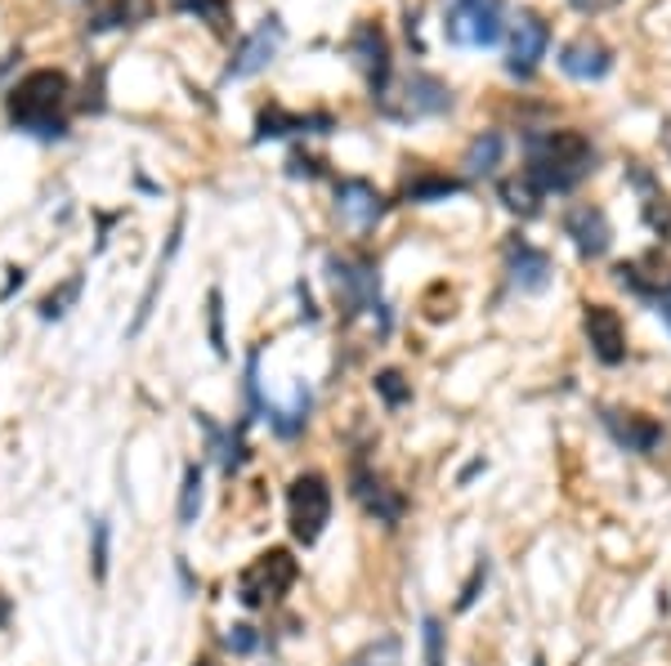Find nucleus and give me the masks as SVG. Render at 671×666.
Listing matches in <instances>:
<instances>
[{
    "mask_svg": "<svg viewBox=\"0 0 671 666\" xmlns=\"http://www.w3.org/2000/svg\"><path fill=\"white\" fill-rule=\"evenodd\" d=\"M523 148H529L523 179L538 193H568V188H578L596 170V148L578 130H533L523 139Z\"/></svg>",
    "mask_w": 671,
    "mask_h": 666,
    "instance_id": "obj_1",
    "label": "nucleus"
},
{
    "mask_svg": "<svg viewBox=\"0 0 671 666\" xmlns=\"http://www.w3.org/2000/svg\"><path fill=\"white\" fill-rule=\"evenodd\" d=\"M63 104H68V76L40 68L32 76H23L10 94V117L19 130L40 134V139H59L68 130L63 121Z\"/></svg>",
    "mask_w": 671,
    "mask_h": 666,
    "instance_id": "obj_2",
    "label": "nucleus"
},
{
    "mask_svg": "<svg viewBox=\"0 0 671 666\" xmlns=\"http://www.w3.org/2000/svg\"><path fill=\"white\" fill-rule=\"evenodd\" d=\"M444 36L461 50H484L506 36L502 0H444Z\"/></svg>",
    "mask_w": 671,
    "mask_h": 666,
    "instance_id": "obj_3",
    "label": "nucleus"
},
{
    "mask_svg": "<svg viewBox=\"0 0 671 666\" xmlns=\"http://www.w3.org/2000/svg\"><path fill=\"white\" fill-rule=\"evenodd\" d=\"M296 582V559L292 550H264L243 578H237V599L247 608H264L278 595H286V586Z\"/></svg>",
    "mask_w": 671,
    "mask_h": 666,
    "instance_id": "obj_4",
    "label": "nucleus"
},
{
    "mask_svg": "<svg viewBox=\"0 0 671 666\" xmlns=\"http://www.w3.org/2000/svg\"><path fill=\"white\" fill-rule=\"evenodd\" d=\"M286 510H292L296 542L314 546L327 528V519H331V488H327L322 474H301V479L292 484V492H286Z\"/></svg>",
    "mask_w": 671,
    "mask_h": 666,
    "instance_id": "obj_5",
    "label": "nucleus"
},
{
    "mask_svg": "<svg viewBox=\"0 0 671 666\" xmlns=\"http://www.w3.org/2000/svg\"><path fill=\"white\" fill-rule=\"evenodd\" d=\"M380 108H386L390 117H403V121H421V117H439L452 108V90L429 76V72H412L403 76L399 94H390V99H380Z\"/></svg>",
    "mask_w": 671,
    "mask_h": 666,
    "instance_id": "obj_6",
    "label": "nucleus"
},
{
    "mask_svg": "<svg viewBox=\"0 0 671 666\" xmlns=\"http://www.w3.org/2000/svg\"><path fill=\"white\" fill-rule=\"evenodd\" d=\"M546 45H551V27L542 14L533 10H523L515 23H510V50H506V72L519 76V81H529L542 59H546Z\"/></svg>",
    "mask_w": 671,
    "mask_h": 666,
    "instance_id": "obj_7",
    "label": "nucleus"
},
{
    "mask_svg": "<svg viewBox=\"0 0 671 666\" xmlns=\"http://www.w3.org/2000/svg\"><path fill=\"white\" fill-rule=\"evenodd\" d=\"M327 273H331V287H336V296H341L345 313H358V309H380V300H376V273H372V264L331 255V260H327Z\"/></svg>",
    "mask_w": 671,
    "mask_h": 666,
    "instance_id": "obj_8",
    "label": "nucleus"
},
{
    "mask_svg": "<svg viewBox=\"0 0 671 666\" xmlns=\"http://www.w3.org/2000/svg\"><path fill=\"white\" fill-rule=\"evenodd\" d=\"M350 55L358 59V68L367 72V85H372V99L380 104L390 94V45H386V32L363 23L350 40Z\"/></svg>",
    "mask_w": 671,
    "mask_h": 666,
    "instance_id": "obj_9",
    "label": "nucleus"
},
{
    "mask_svg": "<svg viewBox=\"0 0 671 666\" xmlns=\"http://www.w3.org/2000/svg\"><path fill=\"white\" fill-rule=\"evenodd\" d=\"M582 326H587L591 354H596L600 362L617 367L622 358H627V326H622L617 309H609V305H587V318H582Z\"/></svg>",
    "mask_w": 671,
    "mask_h": 666,
    "instance_id": "obj_10",
    "label": "nucleus"
},
{
    "mask_svg": "<svg viewBox=\"0 0 671 666\" xmlns=\"http://www.w3.org/2000/svg\"><path fill=\"white\" fill-rule=\"evenodd\" d=\"M560 68L568 76H578V81H600L613 68V50L596 36H578V40H568L560 50Z\"/></svg>",
    "mask_w": 671,
    "mask_h": 666,
    "instance_id": "obj_11",
    "label": "nucleus"
},
{
    "mask_svg": "<svg viewBox=\"0 0 671 666\" xmlns=\"http://www.w3.org/2000/svg\"><path fill=\"white\" fill-rule=\"evenodd\" d=\"M564 233L573 237V247H578L587 260L604 255V251H609V237H613L600 206H573V211L564 215Z\"/></svg>",
    "mask_w": 671,
    "mask_h": 666,
    "instance_id": "obj_12",
    "label": "nucleus"
},
{
    "mask_svg": "<svg viewBox=\"0 0 671 666\" xmlns=\"http://www.w3.org/2000/svg\"><path fill=\"white\" fill-rule=\"evenodd\" d=\"M336 206H341V215L354 228H372L380 219V211H386V198H380L367 179H341L336 183Z\"/></svg>",
    "mask_w": 671,
    "mask_h": 666,
    "instance_id": "obj_13",
    "label": "nucleus"
},
{
    "mask_svg": "<svg viewBox=\"0 0 671 666\" xmlns=\"http://www.w3.org/2000/svg\"><path fill=\"white\" fill-rule=\"evenodd\" d=\"M278 45H282V23H278V19H264V23L243 40V50L233 55L228 76H251V72H260V68L278 55Z\"/></svg>",
    "mask_w": 671,
    "mask_h": 666,
    "instance_id": "obj_14",
    "label": "nucleus"
},
{
    "mask_svg": "<svg viewBox=\"0 0 671 666\" xmlns=\"http://www.w3.org/2000/svg\"><path fill=\"white\" fill-rule=\"evenodd\" d=\"M506 264H510V282L519 292H542L546 282H551V260H546V251H538L533 242H510L506 247Z\"/></svg>",
    "mask_w": 671,
    "mask_h": 666,
    "instance_id": "obj_15",
    "label": "nucleus"
},
{
    "mask_svg": "<svg viewBox=\"0 0 671 666\" xmlns=\"http://www.w3.org/2000/svg\"><path fill=\"white\" fill-rule=\"evenodd\" d=\"M604 425H609V435L627 448V452H654L658 448V439H662V425L658 420H649V416H640V412H604Z\"/></svg>",
    "mask_w": 671,
    "mask_h": 666,
    "instance_id": "obj_16",
    "label": "nucleus"
},
{
    "mask_svg": "<svg viewBox=\"0 0 671 666\" xmlns=\"http://www.w3.org/2000/svg\"><path fill=\"white\" fill-rule=\"evenodd\" d=\"M354 497L367 506V514H376L380 523H399L403 519V497L390 488V484H380L372 479L367 469H354Z\"/></svg>",
    "mask_w": 671,
    "mask_h": 666,
    "instance_id": "obj_17",
    "label": "nucleus"
},
{
    "mask_svg": "<svg viewBox=\"0 0 671 666\" xmlns=\"http://www.w3.org/2000/svg\"><path fill=\"white\" fill-rule=\"evenodd\" d=\"M149 0H104V5H94L90 14V27L104 32V27H134L139 19H149Z\"/></svg>",
    "mask_w": 671,
    "mask_h": 666,
    "instance_id": "obj_18",
    "label": "nucleus"
},
{
    "mask_svg": "<svg viewBox=\"0 0 671 666\" xmlns=\"http://www.w3.org/2000/svg\"><path fill=\"white\" fill-rule=\"evenodd\" d=\"M502 153H506V139L497 134V130H488V134H479L474 144L466 148V170L470 175H488V170H497V162H502Z\"/></svg>",
    "mask_w": 671,
    "mask_h": 666,
    "instance_id": "obj_19",
    "label": "nucleus"
},
{
    "mask_svg": "<svg viewBox=\"0 0 671 666\" xmlns=\"http://www.w3.org/2000/svg\"><path fill=\"white\" fill-rule=\"evenodd\" d=\"M309 126H331L327 117H296V112H282L278 104L260 112V139H278V134H296Z\"/></svg>",
    "mask_w": 671,
    "mask_h": 666,
    "instance_id": "obj_20",
    "label": "nucleus"
},
{
    "mask_svg": "<svg viewBox=\"0 0 671 666\" xmlns=\"http://www.w3.org/2000/svg\"><path fill=\"white\" fill-rule=\"evenodd\" d=\"M452 193H461V179H452V175H421L408 183V202H439Z\"/></svg>",
    "mask_w": 671,
    "mask_h": 666,
    "instance_id": "obj_21",
    "label": "nucleus"
},
{
    "mask_svg": "<svg viewBox=\"0 0 671 666\" xmlns=\"http://www.w3.org/2000/svg\"><path fill=\"white\" fill-rule=\"evenodd\" d=\"M198 510H202V465H188L184 469V492H179V523H198Z\"/></svg>",
    "mask_w": 671,
    "mask_h": 666,
    "instance_id": "obj_22",
    "label": "nucleus"
},
{
    "mask_svg": "<svg viewBox=\"0 0 671 666\" xmlns=\"http://www.w3.org/2000/svg\"><path fill=\"white\" fill-rule=\"evenodd\" d=\"M345 666H403V644H399L395 635H386V640L367 644L358 657H350Z\"/></svg>",
    "mask_w": 671,
    "mask_h": 666,
    "instance_id": "obj_23",
    "label": "nucleus"
},
{
    "mask_svg": "<svg viewBox=\"0 0 671 666\" xmlns=\"http://www.w3.org/2000/svg\"><path fill=\"white\" fill-rule=\"evenodd\" d=\"M502 198H506V206H510V211H523V215H533V211H538V198H542V193H538V188H533L529 179H519V183L510 179V183H502Z\"/></svg>",
    "mask_w": 671,
    "mask_h": 666,
    "instance_id": "obj_24",
    "label": "nucleus"
},
{
    "mask_svg": "<svg viewBox=\"0 0 671 666\" xmlns=\"http://www.w3.org/2000/svg\"><path fill=\"white\" fill-rule=\"evenodd\" d=\"M372 385H376V394L386 399L390 407H403V403L412 399V385H408V380H403L399 371H380V376L372 380Z\"/></svg>",
    "mask_w": 671,
    "mask_h": 666,
    "instance_id": "obj_25",
    "label": "nucleus"
},
{
    "mask_svg": "<svg viewBox=\"0 0 671 666\" xmlns=\"http://www.w3.org/2000/svg\"><path fill=\"white\" fill-rule=\"evenodd\" d=\"M421 635H425V662L444 666V631H439L435 617H425V622H421Z\"/></svg>",
    "mask_w": 671,
    "mask_h": 666,
    "instance_id": "obj_26",
    "label": "nucleus"
},
{
    "mask_svg": "<svg viewBox=\"0 0 671 666\" xmlns=\"http://www.w3.org/2000/svg\"><path fill=\"white\" fill-rule=\"evenodd\" d=\"M94 578H108V523L94 519Z\"/></svg>",
    "mask_w": 671,
    "mask_h": 666,
    "instance_id": "obj_27",
    "label": "nucleus"
},
{
    "mask_svg": "<svg viewBox=\"0 0 671 666\" xmlns=\"http://www.w3.org/2000/svg\"><path fill=\"white\" fill-rule=\"evenodd\" d=\"M488 582V563H474V573H470V582H466V591H461V599H457V608H470L474 599H479V586Z\"/></svg>",
    "mask_w": 671,
    "mask_h": 666,
    "instance_id": "obj_28",
    "label": "nucleus"
},
{
    "mask_svg": "<svg viewBox=\"0 0 671 666\" xmlns=\"http://www.w3.org/2000/svg\"><path fill=\"white\" fill-rule=\"evenodd\" d=\"M175 5L193 10V14H202V19H215V23H220V19H224V10H228L224 0H175Z\"/></svg>",
    "mask_w": 671,
    "mask_h": 666,
    "instance_id": "obj_29",
    "label": "nucleus"
},
{
    "mask_svg": "<svg viewBox=\"0 0 671 666\" xmlns=\"http://www.w3.org/2000/svg\"><path fill=\"white\" fill-rule=\"evenodd\" d=\"M224 644H228L233 653H251V649H256V631H251V627H228Z\"/></svg>",
    "mask_w": 671,
    "mask_h": 666,
    "instance_id": "obj_30",
    "label": "nucleus"
},
{
    "mask_svg": "<svg viewBox=\"0 0 671 666\" xmlns=\"http://www.w3.org/2000/svg\"><path fill=\"white\" fill-rule=\"evenodd\" d=\"M220 318H224V309H220V292H211V341H215V354H224V331H220Z\"/></svg>",
    "mask_w": 671,
    "mask_h": 666,
    "instance_id": "obj_31",
    "label": "nucleus"
},
{
    "mask_svg": "<svg viewBox=\"0 0 671 666\" xmlns=\"http://www.w3.org/2000/svg\"><path fill=\"white\" fill-rule=\"evenodd\" d=\"M573 10H582V14H604V10H613L617 0H568Z\"/></svg>",
    "mask_w": 671,
    "mask_h": 666,
    "instance_id": "obj_32",
    "label": "nucleus"
},
{
    "mask_svg": "<svg viewBox=\"0 0 671 666\" xmlns=\"http://www.w3.org/2000/svg\"><path fill=\"white\" fill-rule=\"evenodd\" d=\"M658 313H662V318H667V326H671V277H667L662 296H658Z\"/></svg>",
    "mask_w": 671,
    "mask_h": 666,
    "instance_id": "obj_33",
    "label": "nucleus"
},
{
    "mask_svg": "<svg viewBox=\"0 0 671 666\" xmlns=\"http://www.w3.org/2000/svg\"><path fill=\"white\" fill-rule=\"evenodd\" d=\"M0 622H5V599H0Z\"/></svg>",
    "mask_w": 671,
    "mask_h": 666,
    "instance_id": "obj_34",
    "label": "nucleus"
}]
</instances>
